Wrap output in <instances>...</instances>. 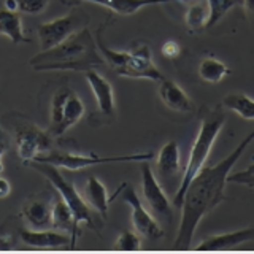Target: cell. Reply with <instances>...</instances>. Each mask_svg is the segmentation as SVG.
I'll list each match as a JSON object with an SVG mask.
<instances>
[{
    "instance_id": "cell-1",
    "label": "cell",
    "mask_w": 254,
    "mask_h": 254,
    "mask_svg": "<svg viewBox=\"0 0 254 254\" xmlns=\"http://www.w3.org/2000/svg\"><path fill=\"white\" fill-rule=\"evenodd\" d=\"M254 140V129L238 143V146L221 162L211 167H202L195 177L188 185L181 202V221L178 227V235L175 238L177 248H188L192 242L197 226L200 221L213 211L224 198V189L227 185V177L235 167L240 156Z\"/></svg>"
},
{
    "instance_id": "cell-2",
    "label": "cell",
    "mask_w": 254,
    "mask_h": 254,
    "mask_svg": "<svg viewBox=\"0 0 254 254\" xmlns=\"http://www.w3.org/2000/svg\"><path fill=\"white\" fill-rule=\"evenodd\" d=\"M30 65L37 71H86L107 65V62L102 58L91 30L83 27L62 43L40 51L30 59Z\"/></svg>"
},
{
    "instance_id": "cell-3",
    "label": "cell",
    "mask_w": 254,
    "mask_h": 254,
    "mask_svg": "<svg viewBox=\"0 0 254 254\" xmlns=\"http://www.w3.org/2000/svg\"><path fill=\"white\" fill-rule=\"evenodd\" d=\"M105 24L97 29V34L94 35L95 45H97L102 58L110 65L118 76L124 78H137V79H151V81L161 83L165 78L164 73L154 65L153 54L149 46L137 45L132 51H115L105 45L102 38Z\"/></svg>"
},
{
    "instance_id": "cell-4",
    "label": "cell",
    "mask_w": 254,
    "mask_h": 254,
    "mask_svg": "<svg viewBox=\"0 0 254 254\" xmlns=\"http://www.w3.org/2000/svg\"><path fill=\"white\" fill-rule=\"evenodd\" d=\"M224 123H226V116L218 108L206 111V113L202 116L197 137L194 140L192 148H190L188 164H186L185 172H183V177L180 180V186L173 195V205L175 206H181L183 195H185V190H186L188 185L190 183V180L197 175V172L205 165L206 159H208V156L211 153V148L214 145V141H216Z\"/></svg>"
},
{
    "instance_id": "cell-5",
    "label": "cell",
    "mask_w": 254,
    "mask_h": 254,
    "mask_svg": "<svg viewBox=\"0 0 254 254\" xmlns=\"http://www.w3.org/2000/svg\"><path fill=\"white\" fill-rule=\"evenodd\" d=\"M29 165H32L37 172L42 173L43 177L54 186L56 192L61 195V198L70 208L75 224L79 229H81V226L89 227L92 230L100 229L97 218H95V214L89 208V203H87L81 197V194L78 192L73 183H70L68 180L64 178V175L59 172L58 167H54L51 164H45V162H37V161L30 162Z\"/></svg>"
},
{
    "instance_id": "cell-6",
    "label": "cell",
    "mask_w": 254,
    "mask_h": 254,
    "mask_svg": "<svg viewBox=\"0 0 254 254\" xmlns=\"http://www.w3.org/2000/svg\"><path fill=\"white\" fill-rule=\"evenodd\" d=\"M154 157L153 153H138V154H126V156H99V154H78V153H65V151H46V153L35 157L37 162L51 164L58 169L65 170H81L92 165H105V164H115V162H143L151 161ZM34 162V161H32Z\"/></svg>"
},
{
    "instance_id": "cell-7",
    "label": "cell",
    "mask_w": 254,
    "mask_h": 254,
    "mask_svg": "<svg viewBox=\"0 0 254 254\" xmlns=\"http://www.w3.org/2000/svg\"><path fill=\"white\" fill-rule=\"evenodd\" d=\"M84 113L86 107L78 94L70 87H61L51 102L50 133L53 137H62L84 116Z\"/></svg>"
},
{
    "instance_id": "cell-8",
    "label": "cell",
    "mask_w": 254,
    "mask_h": 254,
    "mask_svg": "<svg viewBox=\"0 0 254 254\" xmlns=\"http://www.w3.org/2000/svg\"><path fill=\"white\" fill-rule=\"evenodd\" d=\"M89 21H91L89 14L81 10H76L70 14L62 16V18L40 24L37 29V34H38L42 51L50 50V48L62 43L64 40L68 38L70 35H73L75 32L81 30L83 27H87Z\"/></svg>"
},
{
    "instance_id": "cell-9",
    "label": "cell",
    "mask_w": 254,
    "mask_h": 254,
    "mask_svg": "<svg viewBox=\"0 0 254 254\" xmlns=\"http://www.w3.org/2000/svg\"><path fill=\"white\" fill-rule=\"evenodd\" d=\"M16 149L24 164H30L35 157L53 149V135L50 130H42L34 124L16 126Z\"/></svg>"
},
{
    "instance_id": "cell-10",
    "label": "cell",
    "mask_w": 254,
    "mask_h": 254,
    "mask_svg": "<svg viewBox=\"0 0 254 254\" xmlns=\"http://www.w3.org/2000/svg\"><path fill=\"white\" fill-rule=\"evenodd\" d=\"M119 190H121V198L132 210L130 218H132V224L135 230H137V234L145 237L146 240H153V242L159 240V238L164 235V230L159 226L157 219L145 208V205L141 203L140 197L135 192V189L130 185L124 183Z\"/></svg>"
},
{
    "instance_id": "cell-11",
    "label": "cell",
    "mask_w": 254,
    "mask_h": 254,
    "mask_svg": "<svg viewBox=\"0 0 254 254\" xmlns=\"http://www.w3.org/2000/svg\"><path fill=\"white\" fill-rule=\"evenodd\" d=\"M148 161H143L141 164V190L143 198H145L149 210L153 211L156 218L170 222L173 218V210L169 202V197L165 195L162 186L159 185L153 169L146 164Z\"/></svg>"
},
{
    "instance_id": "cell-12",
    "label": "cell",
    "mask_w": 254,
    "mask_h": 254,
    "mask_svg": "<svg viewBox=\"0 0 254 254\" xmlns=\"http://www.w3.org/2000/svg\"><path fill=\"white\" fill-rule=\"evenodd\" d=\"M19 237L30 248L37 250H59L75 243L65 232H56L48 229H21Z\"/></svg>"
},
{
    "instance_id": "cell-13",
    "label": "cell",
    "mask_w": 254,
    "mask_h": 254,
    "mask_svg": "<svg viewBox=\"0 0 254 254\" xmlns=\"http://www.w3.org/2000/svg\"><path fill=\"white\" fill-rule=\"evenodd\" d=\"M87 83H89L91 89L94 92L95 102H97L99 107V113L105 118H115L116 115V105H115V92H113V86L107 81L97 70L91 68L84 71Z\"/></svg>"
},
{
    "instance_id": "cell-14",
    "label": "cell",
    "mask_w": 254,
    "mask_h": 254,
    "mask_svg": "<svg viewBox=\"0 0 254 254\" xmlns=\"http://www.w3.org/2000/svg\"><path fill=\"white\" fill-rule=\"evenodd\" d=\"M89 2L100 5L103 8H108L110 11L121 16H132L138 13L141 8L151 6V5H162V3H183V2H195V0H62V3L73 5Z\"/></svg>"
},
{
    "instance_id": "cell-15",
    "label": "cell",
    "mask_w": 254,
    "mask_h": 254,
    "mask_svg": "<svg viewBox=\"0 0 254 254\" xmlns=\"http://www.w3.org/2000/svg\"><path fill=\"white\" fill-rule=\"evenodd\" d=\"M159 97H161L167 108L178 111V113H190V111H194V103L190 100V97L180 84L172 81V79L164 78L159 83Z\"/></svg>"
},
{
    "instance_id": "cell-16",
    "label": "cell",
    "mask_w": 254,
    "mask_h": 254,
    "mask_svg": "<svg viewBox=\"0 0 254 254\" xmlns=\"http://www.w3.org/2000/svg\"><path fill=\"white\" fill-rule=\"evenodd\" d=\"M254 240V227L234 230V232L211 235L197 246V251H222Z\"/></svg>"
},
{
    "instance_id": "cell-17",
    "label": "cell",
    "mask_w": 254,
    "mask_h": 254,
    "mask_svg": "<svg viewBox=\"0 0 254 254\" xmlns=\"http://www.w3.org/2000/svg\"><path fill=\"white\" fill-rule=\"evenodd\" d=\"M51 229L70 234L73 242L81 235V229L75 224L71 211L67 206V203L61 198V195L56 197L51 205Z\"/></svg>"
},
{
    "instance_id": "cell-18",
    "label": "cell",
    "mask_w": 254,
    "mask_h": 254,
    "mask_svg": "<svg viewBox=\"0 0 254 254\" xmlns=\"http://www.w3.org/2000/svg\"><path fill=\"white\" fill-rule=\"evenodd\" d=\"M21 216L26 219L32 229H50L51 227V205L35 198L22 206Z\"/></svg>"
},
{
    "instance_id": "cell-19",
    "label": "cell",
    "mask_w": 254,
    "mask_h": 254,
    "mask_svg": "<svg viewBox=\"0 0 254 254\" xmlns=\"http://www.w3.org/2000/svg\"><path fill=\"white\" fill-rule=\"evenodd\" d=\"M181 167L180 146L177 141H167L159 151L157 156V170L164 180L177 177Z\"/></svg>"
},
{
    "instance_id": "cell-20",
    "label": "cell",
    "mask_w": 254,
    "mask_h": 254,
    "mask_svg": "<svg viewBox=\"0 0 254 254\" xmlns=\"http://www.w3.org/2000/svg\"><path fill=\"white\" fill-rule=\"evenodd\" d=\"M0 35L11 40L14 45L19 43H30V40L24 35L22 21L18 11H11L2 8L0 10Z\"/></svg>"
},
{
    "instance_id": "cell-21",
    "label": "cell",
    "mask_w": 254,
    "mask_h": 254,
    "mask_svg": "<svg viewBox=\"0 0 254 254\" xmlns=\"http://www.w3.org/2000/svg\"><path fill=\"white\" fill-rule=\"evenodd\" d=\"M84 195L87 198V203L92 205V208L100 213L102 218H107L110 208V198L108 190L105 185L95 177H89L84 185Z\"/></svg>"
},
{
    "instance_id": "cell-22",
    "label": "cell",
    "mask_w": 254,
    "mask_h": 254,
    "mask_svg": "<svg viewBox=\"0 0 254 254\" xmlns=\"http://www.w3.org/2000/svg\"><path fill=\"white\" fill-rule=\"evenodd\" d=\"M229 73H230V68L224 62L216 58H205L202 59L200 65H198V76H200L203 81L211 83V84L221 83Z\"/></svg>"
},
{
    "instance_id": "cell-23",
    "label": "cell",
    "mask_w": 254,
    "mask_h": 254,
    "mask_svg": "<svg viewBox=\"0 0 254 254\" xmlns=\"http://www.w3.org/2000/svg\"><path fill=\"white\" fill-rule=\"evenodd\" d=\"M222 105L229 108L230 111H234L243 119H254V99H251L246 94H229L222 99Z\"/></svg>"
},
{
    "instance_id": "cell-24",
    "label": "cell",
    "mask_w": 254,
    "mask_h": 254,
    "mask_svg": "<svg viewBox=\"0 0 254 254\" xmlns=\"http://www.w3.org/2000/svg\"><path fill=\"white\" fill-rule=\"evenodd\" d=\"M186 26L189 32H200L206 29V21H208V6L200 3V0H195L186 11Z\"/></svg>"
},
{
    "instance_id": "cell-25",
    "label": "cell",
    "mask_w": 254,
    "mask_h": 254,
    "mask_svg": "<svg viewBox=\"0 0 254 254\" xmlns=\"http://www.w3.org/2000/svg\"><path fill=\"white\" fill-rule=\"evenodd\" d=\"M238 3H242V0H206V6H208L206 29L216 26V24Z\"/></svg>"
},
{
    "instance_id": "cell-26",
    "label": "cell",
    "mask_w": 254,
    "mask_h": 254,
    "mask_svg": "<svg viewBox=\"0 0 254 254\" xmlns=\"http://www.w3.org/2000/svg\"><path fill=\"white\" fill-rule=\"evenodd\" d=\"M116 248L119 251H138L140 250V235L126 230L116 240Z\"/></svg>"
},
{
    "instance_id": "cell-27",
    "label": "cell",
    "mask_w": 254,
    "mask_h": 254,
    "mask_svg": "<svg viewBox=\"0 0 254 254\" xmlns=\"http://www.w3.org/2000/svg\"><path fill=\"white\" fill-rule=\"evenodd\" d=\"M16 3H18V10L22 13L40 14L48 8L50 0H16Z\"/></svg>"
},
{
    "instance_id": "cell-28",
    "label": "cell",
    "mask_w": 254,
    "mask_h": 254,
    "mask_svg": "<svg viewBox=\"0 0 254 254\" xmlns=\"http://www.w3.org/2000/svg\"><path fill=\"white\" fill-rule=\"evenodd\" d=\"M227 183H237V185H245V186L254 188V164L248 165V169H245L242 172H237L232 175L229 173Z\"/></svg>"
},
{
    "instance_id": "cell-29",
    "label": "cell",
    "mask_w": 254,
    "mask_h": 254,
    "mask_svg": "<svg viewBox=\"0 0 254 254\" xmlns=\"http://www.w3.org/2000/svg\"><path fill=\"white\" fill-rule=\"evenodd\" d=\"M161 53L167 59H177L181 54V45L175 40H167L161 48Z\"/></svg>"
},
{
    "instance_id": "cell-30",
    "label": "cell",
    "mask_w": 254,
    "mask_h": 254,
    "mask_svg": "<svg viewBox=\"0 0 254 254\" xmlns=\"http://www.w3.org/2000/svg\"><path fill=\"white\" fill-rule=\"evenodd\" d=\"M8 146H10V143H8V133L2 129V124H0V175H2L5 170L3 157H5V153L8 151Z\"/></svg>"
},
{
    "instance_id": "cell-31",
    "label": "cell",
    "mask_w": 254,
    "mask_h": 254,
    "mask_svg": "<svg viewBox=\"0 0 254 254\" xmlns=\"http://www.w3.org/2000/svg\"><path fill=\"white\" fill-rule=\"evenodd\" d=\"M10 194H11L10 181H8L6 178H3V177H0V200H2V198H6Z\"/></svg>"
},
{
    "instance_id": "cell-32",
    "label": "cell",
    "mask_w": 254,
    "mask_h": 254,
    "mask_svg": "<svg viewBox=\"0 0 254 254\" xmlns=\"http://www.w3.org/2000/svg\"><path fill=\"white\" fill-rule=\"evenodd\" d=\"M245 8H246V11H248L253 18H254V0H242Z\"/></svg>"
},
{
    "instance_id": "cell-33",
    "label": "cell",
    "mask_w": 254,
    "mask_h": 254,
    "mask_svg": "<svg viewBox=\"0 0 254 254\" xmlns=\"http://www.w3.org/2000/svg\"><path fill=\"white\" fill-rule=\"evenodd\" d=\"M5 8L11 11H18V3H16V0H5Z\"/></svg>"
}]
</instances>
